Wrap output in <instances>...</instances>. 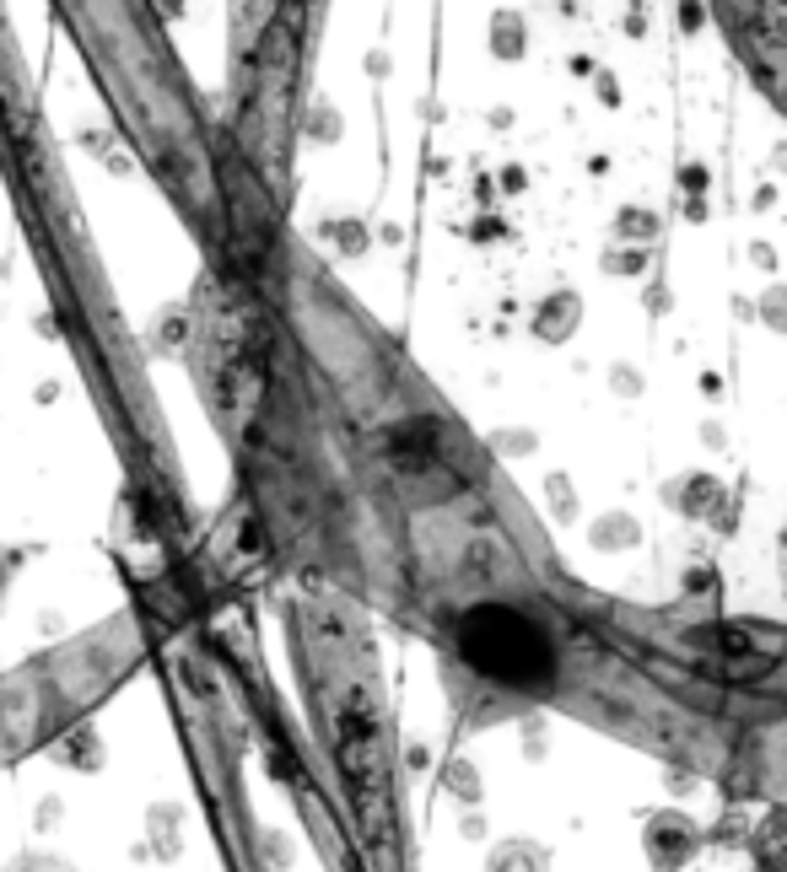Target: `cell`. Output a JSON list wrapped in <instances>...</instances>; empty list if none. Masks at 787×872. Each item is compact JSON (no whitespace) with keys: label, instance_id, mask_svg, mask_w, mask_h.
I'll return each mask as SVG.
<instances>
[{"label":"cell","instance_id":"6da1fadb","mask_svg":"<svg viewBox=\"0 0 787 872\" xmlns=\"http://www.w3.org/2000/svg\"><path fill=\"white\" fill-rule=\"evenodd\" d=\"M459 657L497 689L545 695L556 685V646L539 624L507 604H475L459 620Z\"/></svg>","mask_w":787,"mask_h":872},{"label":"cell","instance_id":"7a4b0ae2","mask_svg":"<svg viewBox=\"0 0 787 872\" xmlns=\"http://www.w3.org/2000/svg\"><path fill=\"white\" fill-rule=\"evenodd\" d=\"M642 851H648V868L653 872H680L702 851V829H696V818H685L680 808H663L642 829Z\"/></svg>","mask_w":787,"mask_h":872},{"label":"cell","instance_id":"3957f363","mask_svg":"<svg viewBox=\"0 0 787 872\" xmlns=\"http://www.w3.org/2000/svg\"><path fill=\"white\" fill-rule=\"evenodd\" d=\"M663 501H669L680 517L707 523V517H722L728 491H722V480H712V474H680V480H669V485H663Z\"/></svg>","mask_w":787,"mask_h":872},{"label":"cell","instance_id":"277c9868","mask_svg":"<svg viewBox=\"0 0 787 872\" xmlns=\"http://www.w3.org/2000/svg\"><path fill=\"white\" fill-rule=\"evenodd\" d=\"M755 872H787V808H772L755 829Z\"/></svg>","mask_w":787,"mask_h":872},{"label":"cell","instance_id":"5b68a950","mask_svg":"<svg viewBox=\"0 0 787 872\" xmlns=\"http://www.w3.org/2000/svg\"><path fill=\"white\" fill-rule=\"evenodd\" d=\"M593 550H631L637 539H642V523L637 517H626V512H604L598 523H593Z\"/></svg>","mask_w":787,"mask_h":872},{"label":"cell","instance_id":"8992f818","mask_svg":"<svg viewBox=\"0 0 787 872\" xmlns=\"http://www.w3.org/2000/svg\"><path fill=\"white\" fill-rule=\"evenodd\" d=\"M486 872H545V851L528 846V840H507L491 851V868Z\"/></svg>","mask_w":787,"mask_h":872},{"label":"cell","instance_id":"52a82bcc","mask_svg":"<svg viewBox=\"0 0 787 872\" xmlns=\"http://www.w3.org/2000/svg\"><path fill=\"white\" fill-rule=\"evenodd\" d=\"M761 318H766L777 334H787V286H772V291L761 297Z\"/></svg>","mask_w":787,"mask_h":872},{"label":"cell","instance_id":"ba28073f","mask_svg":"<svg viewBox=\"0 0 787 872\" xmlns=\"http://www.w3.org/2000/svg\"><path fill=\"white\" fill-rule=\"evenodd\" d=\"M545 491H550V506H556V517H561V523H572V517H578V501H572L567 474H550V485H545Z\"/></svg>","mask_w":787,"mask_h":872}]
</instances>
